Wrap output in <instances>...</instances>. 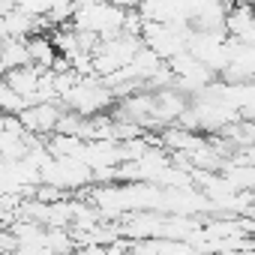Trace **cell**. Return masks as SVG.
I'll return each instance as SVG.
<instances>
[{"mask_svg":"<svg viewBox=\"0 0 255 255\" xmlns=\"http://www.w3.org/2000/svg\"><path fill=\"white\" fill-rule=\"evenodd\" d=\"M111 3H117L120 9H138V6H141V0H111Z\"/></svg>","mask_w":255,"mask_h":255,"instance_id":"obj_4","label":"cell"},{"mask_svg":"<svg viewBox=\"0 0 255 255\" xmlns=\"http://www.w3.org/2000/svg\"><path fill=\"white\" fill-rule=\"evenodd\" d=\"M27 105H30V102H27L15 87H9V84H6V78L0 75V111H3L6 117H18Z\"/></svg>","mask_w":255,"mask_h":255,"instance_id":"obj_3","label":"cell"},{"mask_svg":"<svg viewBox=\"0 0 255 255\" xmlns=\"http://www.w3.org/2000/svg\"><path fill=\"white\" fill-rule=\"evenodd\" d=\"M63 111H66L63 102H33V105H27V108L18 114V120H21V126H24L30 135H36V138H51V135L57 132V123H60Z\"/></svg>","mask_w":255,"mask_h":255,"instance_id":"obj_1","label":"cell"},{"mask_svg":"<svg viewBox=\"0 0 255 255\" xmlns=\"http://www.w3.org/2000/svg\"><path fill=\"white\" fill-rule=\"evenodd\" d=\"M18 66H30V54H27V42L24 39H0V75H6Z\"/></svg>","mask_w":255,"mask_h":255,"instance_id":"obj_2","label":"cell"}]
</instances>
